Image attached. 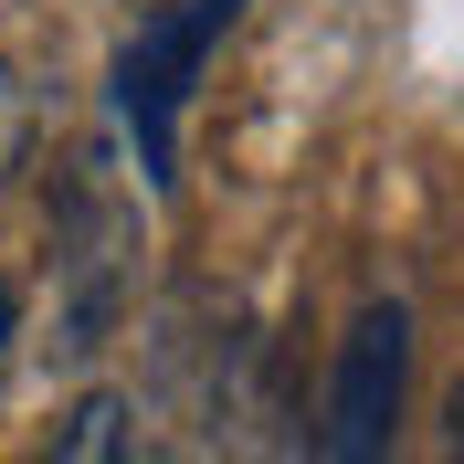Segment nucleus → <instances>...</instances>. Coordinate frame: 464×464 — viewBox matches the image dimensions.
<instances>
[{"mask_svg": "<svg viewBox=\"0 0 464 464\" xmlns=\"http://www.w3.org/2000/svg\"><path fill=\"white\" fill-rule=\"evenodd\" d=\"M32 464H138V433H127V401H116V391L74 401V411L53 422V443H43Z\"/></svg>", "mask_w": 464, "mask_h": 464, "instance_id": "obj_3", "label": "nucleus"}, {"mask_svg": "<svg viewBox=\"0 0 464 464\" xmlns=\"http://www.w3.org/2000/svg\"><path fill=\"white\" fill-rule=\"evenodd\" d=\"M443 422H454V454H464V380H454V401H443Z\"/></svg>", "mask_w": 464, "mask_h": 464, "instance_id": "obj_4", "label": "nucleus"}, {"mask_svg": "<svg viewBox=\"0 0 464 464\" xmlns=\"http://www.w3.org/2000/svg\"><path fill=\"white\" fill-rule=\"evenodd\" d=\"M0 338H11V285H0Z\"/></svg>", "mask_w": 464, "mask_h": 464, "instance_id": "obj_5", "label": "nucleus"}, {"mask_svg": "<svg viewBox=\"0 0 464 464\" xmlns=\"http://www.w3.org/2000/svg\"><path fill=\"white\" fill-rule=\"evenodd\" d=\"M232 11H243V0H169V11H148V22H138V43L116 53V106H127V127H138L148 179H169L179 95H190V74L211 63V43L232 32Z\"/></svg>", "mask_w": 464, "mask_h": 464, "instance_id": "obj_1", "label": "nucleus"}, {"mask_svg": "<svg viewBox=\"0 0 464 464\" xmlns=\"http://www.w3.org/2000/svg\"><path fill=\"white\" fill-rule=\"evenodd\" d=\"M401 370H411V317L401 306H359L338 348V380H327V464H391V433H401Z\"/></svg>", "mask_w": 464, "mask_h": 464, "instance_id": "obj_2", "label": "nucleus"}, {"mask_svg": "<svg viewBox=\"0 0 464 464\" xmlns=\"http://www.w3.org/2000/svg\"><path fill=\"white\" fill-rule=\"evenodd\" d=\"M454 464H464V454H454Z\"/></svg>", "mask_w": 464, "mask_h": 464, "instance_id": "obj_6", "label": "nucleus"}]
</instances>
